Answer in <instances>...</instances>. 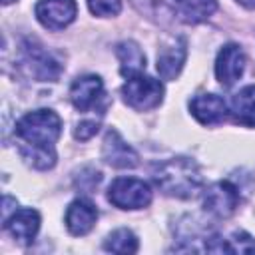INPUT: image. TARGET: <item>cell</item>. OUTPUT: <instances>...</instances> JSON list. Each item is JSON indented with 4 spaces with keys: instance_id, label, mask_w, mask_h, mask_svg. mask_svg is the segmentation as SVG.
I'll return each instance as SVG.
<instances>
[{
    "instance_id": "ba28073f",
    "label": "cell",
    "mask_w": 255,
    "mask_h": 255,
    "mask_svg": "<svg viewBox=\"0 0 255 255\" xmlns=\"http://www.w3.org/2000/svg\"><path fill=\"white\" fill-rule=\"evenodd\" d=\"M245 52L239 44H225L215 60V76L223 88H231L245 72Z\"/></svg>"
},
{
    "instance_id": "30bf717a",
    "label": "cell",
    "mask_w": 255,
    "mask_h": 255,
    "mask_svg": "<svg viewBox=\"0 0 255 255\" xmlns=\"http://www.w3.org/2000/svg\"><path fill=\"white\" fill-rule=\"evenodd\" d=\"M102 157L108 165L118 167V169H128V167H135L137 165V151L116 131V129H108L106 137H104V145H102Z\"/></svg>"
},
{
    "instance_id": "277c9868",
    "label": "cell",
    "mask_w": 255,
    "mask_h": 255,
    "mask_svg": "<svg viewBox=\"0 0 255 255\" xmlns=\"http://www.w3.org/2000/svg\"><path fill=\"white\" fill-rule=\"evenodd\" d=\"M163 94H165L163 84L145 74L131 76L122 86L124 102L135 112H149V110L157 108L163 102Z\"/></svg>"
},
{
    "instance_id": "3957f363",
    "label": "cell",
    "mask_w": 255,
    "mask_h": 255,
    "mask_svg": "<svg viewBox=\"0 0 255 255\" xmlns=\"http://www.w3.org/2000/svg\"><path fill=\"white\" fill-rule=\"evenodd\" d=\"M18 66L28 78L36 82H56L64 70V66L54 58V54H50L34 38L22 40Z\"/></svg>"
},
{
    "instance_id": "4fadbf2b",
    "label": "cell",
    "mask_w": 255,
    "mask_h": 255,
    "mask_svg": "<svg viewBox=\"0 0 255 255\" xmlns=\"http://www.w3.org/2000/svg\"><path fill=\"white\" fill-rule=\"evenodd\" d=\"M4 229L20 243H30L40 229V213L32 207H16L4 219Z\"/></svg>"
},
{
    "instance_id": "6da1fadb",
    "label": "cell",
    "mask_w": 255,
    "mask_h": 255,
    "mask_svg": "<svg viewBox=\"0 0 255 255\" xmlns=\"http://www.w3.org/2000/svg\"><path fill=\"white\" fill-rule=\"evenodd\" d=\"M153 183L163 195L177 199H191L203 187V175L199 165L183 155L159 161L153 167Z\"/></svg>"
},
{
    "instance_id": "8992f818",
    "label": "cell",
    "mask_w": 255,
    "mask_h": 255,
    "mask_svg": "<svg viewBox=\"0 0 255 255\" xmlns=\"http://www.w3.org/2000/svg\"><path fill=\"white\" fill-rule=\"evenodd\" d=\"M239 207V191L231 181H215L203 191V209L205 213L227 219Z\"/></svg>"
},
{
    "instance_id": "ffe728a7",
    "label": "cell",
    "mask_w": 255,
    "mask_h": 255,
    "mask_svg": "<svg viewBox=\"0 0 255 255\" xmlns=\"http://www.w3.org/2000/svg\"><path fill=\"white\" fill-rule=\"evenodd\" d=\"M88 8L94 16L110 18L118 16L122 10V0H88Z\"/></svg>"
},
{
    "instance_id": "7402d4cb",
    "label": "cell",
    "mask_w": 255,
    "mask_h": 255,
    "mask_svg": "<svg viewBox=\"0 0 255 255\" xmlns=\"http://www.w3.org/2000/svg\"><path fill=\"white\" fill-rule=\"evenodd\" d=\"M98 128H100V124H98V122H94V120L80 122V124L76 126V129H74V137H76V139H80V141H86V139H90L92 135H96V133H98Z\"/></svg>"
},
{
    "instance_id": "7a4b0ae2",
    "label": "cell",
    "mask_w": 255,
    "mask_h": 255,
    "mask_svg": "<svg viewBox=\"0 0 255 255\" xmlns=\"http://www.w3.org/2000/svg\"><path fill=\"white\" fill-rule=\"evenodd\" d=\"M14 133L20 139L18 145H32V147H54L62 133V120L54 110L42 108L24 114L16 126Z\"/></svg>"
},
{
    "instance_id": "e0dca14e",
    "label": "cell",
    "mask_w": 255,
    "mask_h": 255,
    "mask_svg": "<svg viewBox=\"0 0 255 255\" xmlns=\"http://www.w3.org/2000/svg\"><path fill=\"white\" fill-rule=\"evenodd\" d=\"M173 4L181 20L189 24L205 22L207 18L213 16L217 8V0H173Z\"/></svg>"
},
{
    "instance_id": "8fae6325",
    "label": "cell",
    "mask_w": 255,
    "mask_h": 255,
    "mask_svg": "<svg viewBox=\"0 0 255 255\" xmlns=\"http://www.w3.org/2000/svg\"><path fill=\"white\" fill-rule=\"evenodd\" d=\"M187 58V40L183 36L171 38L157 52V72L163 80H175Z\"/></svg>"
},
{
    "instance_id": "9a60e30c",
    "label": "cell",
    "mask_w": 255,
    "mask_h": 255,
    "mask_svg": "<svg viewBox=\"0 0 255 255\" xmlns=\"http://www.w3.org/2000/svg\"><path fill=\"white\" fill-rule=\"evenodd\" d=\"M116 56L120 60V72L124 78H131L143 74L145 70V54L141 52L139 44L133 40H124L116 46Z\"/></svg>"
},
{
    "instance_id": "cb8c5ba5",
    "label": "cell",
    "mask_w": 255,
    "mask_h": 255,
    "mask_svg": "<svg viewBox=\"0 0 255 255\" xmlns=\"http://www.w3.org/2000/svg\"><path fill=\"white\" fill-rule=\"evenodd\" d=\"M12 2H14V0H2V4H4V6H8V4H12Z\"/></svg>"
},
{
    "instance_id": "44dd1931",
    "label": "cell",
    "mask_w": 255,
    "mask_h": 255,
    "mask_svg": "<svg viewBox=\"0 0 255 255\" xmlns=\"http://www.w3.org/2000/svg\"><path fill=\"white\" fill-rule=\"evenodd\" d=\"M231 253H255V239L245 231H235L229 237Z\"/></svg>"
},
{
    "instance_id": "2e32d148",
    "label": "cell",
    "mask_w": 255,
    "mask_h": 255,
    "mask_svg": "<svg viewBox=\"0 0 255 255\" xmlns=\"http://www.w3.org/2000/svg\"><path fill=\"white\" fill-rule=\"evenodd\" d=\"M231 114L237 124L255 128V86H245L233 96Z\"/></svg>"
},
{
    "instance_id": "603a6c76",
    "label": "cell",
    "mask_w": 255,
    "mask_h": 255,
    "mask_svg": "<svg viewBox=\"0 0 255 255\" xmlns=\"http://www.w3.org/2000/svg\"><path fill=\"white\" fill-rule=\"evenodd\" d=\"M237 2L245 8H249V10H255V0H237Z\"/></svg>"
},
{
    "instance_id": "9c48e42d",
    "label": "cell",
    "mask_w": 255,
    "mask_h": 255,
    "mask_svg": "<svg viewBox=\"0 0 255 255\" xmlns=\"http://www.w3.org/2000/svg\"><path fill=\"white\" fill-rule=\"evenodd\" d=\"M104 100V82L96 74L80 76L70 86V102L78 112H90Z\"/></svg>"
},
{
    "instance_id": "5bb4252c",
    "label": "cell",
    "mask_w": 255,
    "mask_h": 255,
    "mask_svg": "<svg viewBox=\"0 0 255 255\" xmlns=\"http://www.w3.org/2000/svg\"><path fill=\"white\" fill-rule=\"evenodd\" d=\"M191 116L203 126H215L227 118V104L217 94H197L189 100Z\"/></svg>"
},
{
    "instance_id": "52a82bcc",
    "label": "cell",
    "mask_w": 255,
    "mask_h": 255,
    "mask_svg": "<svg viewBox=\"0 0 255 255\" xmlns=\"http://www.w3.org/2000/svg\"><path fill=\"white\" fill-rule=\"evenodd\" d=\"M38 22L48 30H64L78 16L76 0H38L36 8Z\"/></svg>"
},
{
    "instance_id": "7c38bea8",
    "label": "cell",
    "mask_w": 255,
    "mask_h": 255,
    "mask_svg": "<svg viewBox=\"0 0 255 255\" xmlns=\"http://www.w3.org/2000/svg\"><path fill=\"white\" fill-rule=\"evenodd\" d=\"M98 221V209L96 205L86 199V197H78L74 199L68 209H66V215H64V223L68 227V231L76 237H82V235H88L94 225Z\"/></svg>"
},
{
    "instance_id": "5b68a950",
    "label": "cell",
    "mask_w": 255,
    "mask_h": 255,
    "mask_svg": "<svg viewBox=\"0 0 255 255\" xmlns=\"http://www.w3.org/2000/svg\"><path fill=\"white\" fill-rule=\"evenodd\" d=\"M108 199L120 209H143L151 203V187L137 177H116L108 187Z\"/></svg>"
},
{
    "instance_id": "d6986e66",
    "label": "cell",
    "mask_w": 255,
    "mask_h": 255,
    "mask_svg": "<svg viewBox=\"0 0 255 255\" xmlns=\"http://www.w3.org/2000/svg\"><path fill=\"white\" fill-rule=\"evenodd\" d=\"M139 247L137 243V237L133 231L126 229V227H120L116 231H112L106 239H104V249L110 251V253H122V255H128V253H135Z\"/></svg>"
},
{
    "instance_id": "ac0fdd59",
    "label": "cell",
    "mask_w": 255,
    "mask_h": 255,
    "mask_svg": "<svg viewBox=\"0 0 255 255\" xmlns=\"http://www.w3.org/2000/svg\"><path fill=\"white\" fill-rule=\"evenodd\" d=\"M18 151L22 155V159L40 171L52 169L56 165V147H32V145H18Z\"/></svg>"
}]
</instances>
